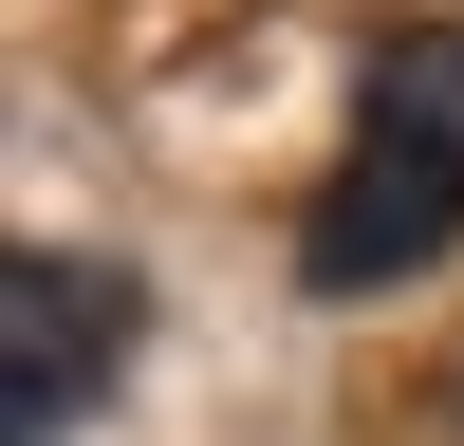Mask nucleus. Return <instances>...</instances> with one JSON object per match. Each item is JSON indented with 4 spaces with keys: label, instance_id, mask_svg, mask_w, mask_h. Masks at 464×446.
I'll list each match as a JSON object with an SVG mask.
<instances>
[{
    "label": "nucleus",
    "instance_id": "f257e3e1",
    "mask_svg": "<svg viewBox=\"0 0 464 446\" xmlns=\"http://www.w3.org/2000/svg\"><path fill=\"white\" fill-rule=\"evenodd\" d=\"M446 242H464V19L391 37V56L353 74V149H334L316 223H297V279L316 297H391V279H428Z\"/></svg>",
    "mask_w": 464,
    "mask_h": 446
},
{
    "label": "nucleus",
    "instance_id": "f03ea898",
    "mask_svg": "<svg viewBox=\"0 0 464 446\" xmlns=\"http://www.w3.org/2000/svg\"><path fill=\"white\" fill-rule=\"evenodd\" d=\"M130 354V279L74 242H0V446H56Z\"/></svg>",
    "mask_w": 464,
    "mask_h": 446
}]
</instances>
